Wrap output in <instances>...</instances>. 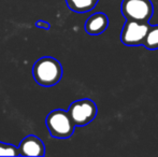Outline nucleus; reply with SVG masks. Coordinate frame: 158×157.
Masks as SVG:
<instances>
[{"label": "nucleus", "instance_id": "nucleus-1", "mask_svg": "<svg viewBox=\"0 0 158 157\" xmlns=\"http://www.w3.org/2000/svg\"><path fill=\"white\" fill-rule=\"evenodd\" d=\"M32 76L41 86H54L61 80L63 67L57 59L53 57H41L32 67Z\"/></svg>", "mask_w": 158, "mask_h": 157}, {"label": "nucleus", "instance_id": "nucleus-2", "mask_svg": "<svg viewBox=\"0 0 158 157\" xmlns=\"http://www.w3.org/2000/svg\"><path fill=\"white\" fill-rule=\"evenodd\" d=\"M45 123L50 134L56 139L70 138L74 132V124L64 110H53L48 114Z\"/></svg>", "mask_w": 158, "mask_h": 157}, {"label": "nucleus", "instance_id": "nucleus-3", "mask_svg": "<svg viewBox=\"0 0 158 157\" xmlns=\"http://www.w3.org/2000/svg\"><path fill=\"white\" fill-rule=\"evenodd\" d=\"M121 10L127 21L148 23L154 13V6L151 0H123Z\"/></svg>", "mask_w": 158, "mask_h": 157}, {"label": "nucleus", "instance_id": "nucleus-4", "mask_svg": "<svg viewBox=\"0 0 158 157\" xmlns=\"http://www.w3.org/2000/svg\"><path fill=\"white\" fill-rule=\"evenodd\" d=\"M67 112L75 127H83L94 121L98 110L94 101L84 98L71 103Z\"/></svg>", "mask_w": 158, "mask_h": 157}, {"label": "nucleus", "instance_id": "nucleus-5", "mask_svg": "<svg viewBox=\"0 0 158 157\" xmlns=\"http://www.w3.org/2000/svg\"><path fill=\"white\" fill-rule=\"evenodd\" d=\"M148 23L135 21H127L123 26L121 34V41L127 46H140L143 45L144 39L150 28Z\"/></svg>", "mask_w": 158, "mask_h": 157}, {"label": "nucleus", "instance_id": "nucleus-6", "mask_svg": "<svg viewBox=\"0 0 158 157\" xmlns=\"http://www.w3.org/2000/svg\"><path fill=\"white\" fill-rule=\"evenodd\" d=\"M19 155L41 157L45 155V145L39 137L29 134L21 141L19 145Z\"/></svg>", "mask_w": 158, "mask_h": 157}, {"label": "nucleus", "instance_id": "nucleus-7", "mask_svg": "<svg viewBox=\"0 0 158 157\" xmlns=\"http://www.w3.org/2000/svg\"><path fill=\"white\" fill-rule=\"evenodd\" d=\"M109 19L104 13H95L87 19L85 23V31L90 36H98L106 30Z\"/></svg>", "mask_w": 158, "mask_h": 157}, {"label": "nucleus", "instance_id": "nucleus-8", "mask_svg": "<svg viewBox=\"0 0 158 157\" xmlns=\"http://www.w3.org/2000/svg\"><path fill=\"white\" fill-rule=\"evenodd\" d=\"M99 0H66V3L71 11L75 13H86L92 11L97 6Z\"/></svg>", "mask_w": 158, "mask_h": 157}, {"label": "nucleus", "instance_id": "nucleus-9", "mask_svg": "<svg viewBox=\"0 0 158 157\" xmlns=\"http://www.w3.org/2000/svg\"><path fill=\"white\" fill-rule=\"evenodd\" d=\"M143 46L148 50H158V25L150 26L144 39Z\"/></svg>", "mask_w": 158, "mask_h": 157}, {"label": "nucleus", "instance_id": "nucleus-10", "mask_svg": "<svg viewBox=\"0 0 158 157\" xmlns=\"http://www.w3.org/2000/svg\"><path fill=\"white\" fill-rule=\"evenodd\" d=\"M19 152L16 147L12 144L0 142V156H19Z\"/></svg>", "mask_w": 158, "mask_h": 157}, {"label": "nucleus", "instance_id": "nucleus-11", "mask_svg": "<svg viewBox=\"0 0 158 157\" xmlns=\"http://www.w3.org/2000/svg\"><path fill=\"white\" fill-rule=\"evenodd\" d=\"M35 26L38 28H41V29H45V30H48L51 28L50 23H48L45 21H42V19H39V21L35 22Z\"/></svg>", "mask_w": 158, "mask_h": 157}]
</instances>
